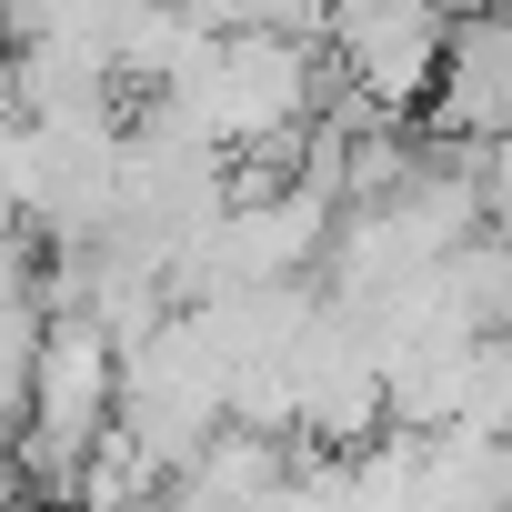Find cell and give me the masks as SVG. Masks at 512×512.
I'll use <instances>...</instances> for the list:
<instances>
[{
  "mask_svg": "<svg viewBox=\"0 0 512 512\" xmlns=\"http://www.w3.org/2000/svg\"><path fill=\"white\" fill-rule=\"evenodd\" d=\"M332 31H342V71H352L382 111L432 101L442 51H452V21L432 11V0H352V11H332Z\"/></svg>",
  "mask_w": 512,
  "mask_h": 512,
  "instance_id": "6da1fadb",
  "label": "cell"
}]
</instances>
